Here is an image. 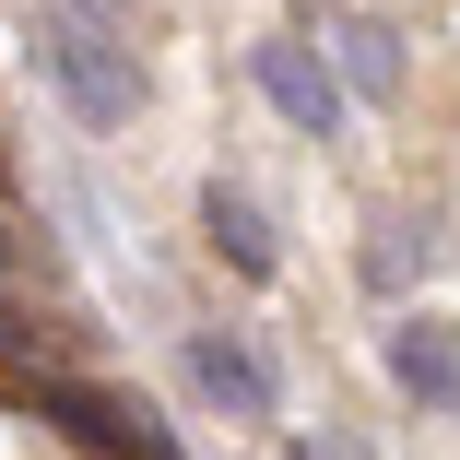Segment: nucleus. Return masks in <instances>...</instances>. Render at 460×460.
<instances>
[{
	"mask_svg": "<svg viewBox=\"0 0 460 460\" xmlns=\"http://www.w3.org/2000/svg\"><path fill=\"white\" fill-rule=\"evenodd\" d=\"M36 59H48V83L71 95L83 130H130L142 71H130V48H119V24L95 13V0H36Z\"/></svg>",
	"mask_w": 460,
	"mask_h": 460,
	"instance_id": "f257e3e1",
	"label": "nucleus"
},
{
	"mask_svg": "<svg viewBox=\"0 0 460 460\" xmlns=\"http://www.w3.org/2000/svg\"><path fill=\"white\" fill-rule=\"evenodd\" d=\"M36 413H48V425H71L83 448H119V460H177V437H165L142 402H107V390H83V378H48V390H36Z\"/></svg>",
	"mask_w": 460,
	"mask_h": 460,
	"instance_id": "f03ea898",
	"label": "nucleus"
},
{
	"mask_svg": "<svg viewBox=\"0 0 460 460\" xmlns=\"http://www.w3.org/2000/svg\"><path fill=\"white\" fill-rule=\"evenodd\" d=\"M248 71H260V95L284 107V119H296L307 142H331V130H342V71H331V59H307L296 36H271V48H260Z\"/></svg>",
	"mask_w": 460,
	"mask_h": 460,
	"instance_id": "7ed1b4c3",
	"label": "nucleus"
},
{
	"mask_svg": "<svg viewBox=\"0 0 460 460\" xmlns=\"http://www.w3.org/2000/svg\"><path fill=\"white\" fill-rule=\"evenodd\" d=\"M390 378H402L413 402L448 413V402H460V342H448L437 319H402V331H390Z\"/></svg>",
	"mask_w": 460,
	"mask_h": 460,
	"instance_id": "20e7f679",
	"label": "nucleus"
},
{
	"mask_svg": "<svg viewBox=\"0 0 460 460\" xmlns=\"http://www.w3.org/2000/svg\"><path fill=\"white\" fill-rule=\"evenodd\" d=\"M190 366H201V390H213L225 413H271V366H260L236 331H201V342H190Z\"/></svg>",
	"mask_w": 460,
	"mask_h": 460,
	"instance_id": "39448f33",
	"label": "nucleus"
},
{
	"mask_svg": "<svg viewBox=\"0 0 460 460\" xmlns=\"http://www.w3.org/2000/svg\"><path fill=\"white\" fill-rule=\"evenodd\" d=\"M201 225H213V248H225L236 271H271V225H260L248 190H225V177H213V190H201Z\"/></svg>",
	"mask_w": 460,
	"mask_h": 460,
	"instance_id": "423d86ee",
	"label": "nucleus"
},
{
	"mask_svg": "<svg viewBox=\"0 0 460 460\" xmlns=\"http://www.w3.org/2000/svg\"><path fill=\"white\" fill-rule=\"evenodd\" d=\"M425 225H378V248H366V284H378V296H402V271H425Z\"/></svg>",
	"mask_w": 460,
	"mask_h": 460,
	"instance_id": "0eeeda50",
	"label": "nucleus"
},
{
	"mask_svg": "<svg viewBox=\"0 0 460 460\" xmlns=\"http://www.w3.org/2000/svg\"><path fill=\"white\" fill-rule=\"evenodd\" d=\"M342 48H354V59H342V71H354V95H390V83H402V59H390V36H378V24H354Z\"/></svg>",
	"mask_w": 460,
	"mask_h": 460,
	"instance_id": "6e6552de",
	"label": "nucleus"
},
{
	"mask_svg": "<svg viewBox=\"0 0 460 460\" xmlns=\"http://www.w3.org/2000/svg\"><path fill=\"white\" fill-rule=\"evenodd\" d=\"M13 260H24V248H13V225H0V271H13Z\"/></svg>",
	"mask_w": 460,
	"mask_h": 460,
	"instance_id": "1a4fd4ad",
	"label": "nucleus"
}]
</instances>
